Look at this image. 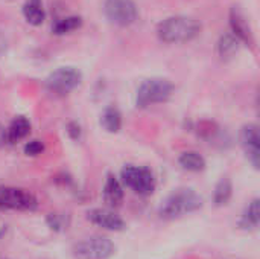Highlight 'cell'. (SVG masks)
Listing matches in <instances>:
<instances>
[{"mask_svg": "<svg viewBox=\"0 0 260 259\" xmlns=\"http://www.w3.org/2000/svg\"><path fill=\"white\" fill-rule=\"evenodd\" d=\"M201 32V23L189 15H172L165 18L157 26V37L168 44L187 43L197 38Z\"/></svg>", "mask_w": 260, "mask_h": 259, "instance_id": "cell-1", "label": "cell"}, {"mask_svg": "<svg viewBox=\"0 0 260 259\" xmlns=\"http://www.w3.org/2000/svg\"><path fill=\"white\" fill-rule=\"evenodd\" d=\"M201 208H203V197L197 194L193 189L183 188L174 191L171 195L165 198V202L158 208V217L161 220L172 221L184 215L193 214Z\"/></svg>", "mask_w": 260, "mask_h": 259, "instance_id": "cell-2", "label": "cell"}, {"mask_svg": "<svg viewBox=\"0 0 260 259\" xmlns=\"http://www.w3.org/2000/svg\"><path fill=\"white\" fill-rule=\"evenodd\" d=\"M174 93V84L166 78H149L145 79L136 95V104L140 108H146L154 104L166 102Z\"/></svg>", "mask_w": 260, "mask_h": 259, "instance_id": "cell-3", "label": "cell"}, {"mask_svg": "<svg viewBox=\"0 0 260 259\" xmlns=\"http://www.w3.org/2000/svg\"><path fill=\"white\" fill-rule=\"evenodd\" d=\"M120 183L142 197H148L155 191V179L151 169L145 166L128 165L120 171Z\"/></svg>", "mask_w": 260, "mask_h": 259, "instance_id": "cell-4", "label": "cell"}, {"mask_svg": "<svg viewBox=\"0 0 260 259\" xmlns=\"http://www.w3.org/2000/svg\"><path fill=\"white\" fill-rule=\"evenodd\" d=\"M82 81V75L75 67H59L46 78V89L52 95L66 96L73 92Z\"/></svg>", "mask_w": 260, "mask_h": 259, "instance_id": "cell-5", "label": "cell"}, {"mask_svg": "<svg viewBox=\"0 0 260 259\" xmlns=\"http://www.w3.org/2000/svg\"><path fill=\"white\" fill-rule=\"evenodd\" d=\"M114 253V243L105 237H90L73 247V256L76 259H110Z\"/></svg>", "mask_w": 260, "mask_h": 259, "instance_id": "cell-6", "label": "cell"}, {"mask_svg": "<svg viewBox=\"0 0 260 259\" xmlns=\"http://www.w3.org/2000/svg\"><path fill=\"white\" fill-rule=\"evenodd\" d=\"M38 208L37 197L21 188L12 186H0V211H23L32 212Z\"/></svg>", "mask_w": 260, "mask_h": 259, "instance_id": "cell-7", "label": "cell"}, {"mask_svg": "<svg viewBox=\"0 0 260 259\" xmlns=\"http://www.w3.org/2000/svg\"><path fill=\"white\" fill-rule=\"evenodd\" d=\"M104 12L110 23L122 27L133 24L139 17L137 5L134 0H105Z\"/></svg>", "mask_w": 260, "mask_h": 259, "instance_id": "cell-8", "label": "cell"}, {"mask_svg": "<svg viewBox=\"0 0 260 259\" xmlns=\"http://www.w3.org/2000/svg\"><path fill=\"white\" fill-rule=\"evenodd\" d=\"M241 145L250 160V163L254 166V169L260 168V133L259 127L254 124L244 125L241 128Z\"/></svg>", "mask_w": 260, "mask_h": 259, "instance_id": "cell-9", "label": "cell"}, {"mask_svg": "<svg viewBox=\"0 0 260 259\" xmlns=\"http://www.w3.org/2000/svg\"><path fill=\"white\" fill-rule=\"evenodd\" d=\"M230 27H232V34L239 40V43L250 46V47L254 46L253 29H251L250 21L247 20L244 11L239 6H233L230 9Z\"/></svg>", "mask_w": 260, "mask_h": 259, "instance_id": "cell-10", "label": "cell"}, {"mask_svg": "<svg viewBox=\"0 0 260 259\" xmlns=\"http://www.w3.org/2000/svg\"><path fill=\"white\" fill-rule=\"evenodd\" d=\"M87 220L105 231L110 232H122L125 229V221L111 209H91L87 212Z\"/></svg>", "mask_w": 260, "mask_h": 259, "instance_id": "cell-11", "label": "cell"}, {"mask_svg": "<svg viewBox=\"0 0 260 259\" xmlns=\"http://www.w3.org/2000/svg\"><path fill=\"white\" fill-rule=\"evenodd\" d=\"M123 186L114 174H108L104 185V200L108 206L116 208L123 202Z\"/></svg>", "mask_w": 260, "mask_h": 259, "instance_id": "cell-12", "label": "cell"}, {"mask_svg": "<svg viewBox=\"0 0 260 259\" xmlns=\"http://www.w3.org/2000/svg\"><path fill=\"white\" fill-rule=\"evenodd\" d=\"M29 133H30V122H29V119L24 118V116H17V118L12 119V122L6 128L8 143L14 145L17 142L26 139Z\"/></svg>", "mask_w": 260, "mask_h": 259, "instance_id": "cell-13", "label": "cell"}, {"mask_svg": "<svg viewBox=\"0 0 260 259\" xmlns=\"http://www.w3.org/2000/svg\"><path fill=\"white\" fill-rule=\"evenodd\" d=\"M21 12L24 20L32 26H41L46 20V11L41 0H26Z\"/></svg>", "mask_w": 260, "mask_h": 259, "instance_id": "cell-14", "label": "cell"}, {"mask_svg": "<svg viewBox=\"0 0 260 259\" xmlns=\"http://www.w3.org/2000/svg\"><path fill=\"white\" fill-rule=\"evenodd\" d=\"M260 223V202L259 198H254L244 211L241 220H239V227L242 231H254L259 227Z\"/></svg>", "mask_w": 260, "mask_h": 259, "instance_id": "cell-15", "label": "cell"}, {"mask_svg": "<svg viewBox=\"0 0 260 259\" xmlns=\"http://www.w3.org/2000/svg\"><path fill=\"white\" fill-rule=\"evenodd\" d=\"M178 163L183 169L190 172H201L206 169V159L197 151H184L178 157Z\"/></svg>", "mask_w": 260, "mask_h": 259, "instance_id": "cell-16", "label": "cell"}, {"mask_svg": "<svg viewBox=\"0 0 260 259\" xmlns=\"http://www.w3.org/2000/svg\"><path fill=\"white\" fill-rule=\"evenodd\" d=\"M101 125L108 133H117L122 128V114L116 107H107L101 116Z\"/></svg>", "mask_w": 260, "mask_h": 259, "instance_id": "cell-17", "label": "cell"}, {"mask_svg": "<svg viewBox=\"0 0 260 259\" xmlns=\"http://www.w3.org/2000/svg\"><path fill=\"white\" fill-rule=\"evenodd\" d=\"M81 26H82V18L79 15H69V17L58 18L52 24V32L55 35H66L73 31H78Z\"/></svg>", "mask_w": 260, "mask_h": 259, "instance_id": "cell-18", "label": "cell"}, {"mask_svg": "<svg viewBox=\"0 0 260 259\" xmlns=\"http://www.w3.org/2000/svg\"><path fill=\"white\" fill-rule=\"evenodd\" d=\"M233 195V185L230 182V179L227 177H222L216 186H215V191H213V203L216 208H221V206H225L230 198Z\"/></svg>", "mask_w": 260, "mask_h": 259, "instance_id": "cell-19", "label": "cell"}, {"mask_svg": "<svg viewBox=\"0 0 260 259\" xmlns=\"http://www.w3.org/2000/svg\"><path fill=\"white\" fill-rule=\"evenodd\" d=\"M239 40L233 34H224L218 41V53L222 60L233 58L239 50Z\"/></svg>", "mask_w": 260, "mask_h": 259, "instance_id": "cell-20", "label": "cell"}, {"mask_svg": "<svg viewBox=\"0 0 260 259\" xmlns=\"http://www.w3.org/2000/svg\"><path fill=\"white\" fill-rule=\"evenodd\" d=\"M23 151H24V154L29 156V157H37V156H40V154L44 151V143H43L41 140H37V139L29 140V142H26Z\"/></svg>", "mask_w": 260, "mask_h": 259, "instance_id": "cell-21", "label": "cell"}, {"mask_svg": "<svg viewBox=\"0 0 260 259\" xmlns=\"http://www.w3.org/2000/svg\"><path fill=\"white\" fill-rule=\"evenodd\" d=\"M46 221H47V226L52 231H55V232L62 231L64 226H66V218L62 215H58V214H49L47 218H46Z\"/></svg>", "mask_w": 260, "mask_h": 259, "instance_id": "cell-22", "label": "cell"}, {"mask_svg": "<svg viewBox=\"0 0 260 259\" xmlns=\"http://www.w3.org/2000/svg\"><path fill=\"white\" fill-rule=\"evenodd\" d=\"M67 133H69V136H70L73 140H78V139L81 137V127H79V124L70 122V124L67 125Z\"/></svg>", "mask_w": 260, "mask_h": 259, "instance_id": "cell-23", "label": "cell"}, {"mask_svg": "<svg viewBox=\"0 0 260 259\" xmlns=\"http://www.w3.org/2000/svg\"><path fill=\"white\" fill-rule=\"evenodd\" d=\"M8 143V137H6V128L0 125V147Z\"/></svg>", "mask_w": 260, "mask_h": 259, "instance_id": "cell-24", "label": "cell"}]
</instances>
